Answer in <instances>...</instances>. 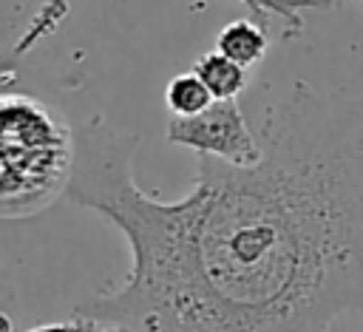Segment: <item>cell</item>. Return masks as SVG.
Here are the masks:
<instances>
[{"label": "cell", "instance_id": "cell-1", "mask_svg": "<svg viewBox=\"0 0 363 332\" xmlns=\"http://www.w3.org/2000/svg\"><path fill=\"white\" fill-rule=\"evenodd\" d=\"M252 165L199 156L187 196L133 179L136 136L94 116L74 131L65 193L111 221L130 272L74 315L128 332H332L363 301V125L357 99L295 82L261 119Z\"/></svg>", "mask_w": 363, "mask_h": 332}, {"label": "cell", "instance_id": "cell-2", "mask_svg": "<svg viewBox=\"0 0 363 332\" xmlns=\"http://www.w3.org/2000/svg\"><path fill=\"white\" fill-rule=\"evenodd\" d=\"M74 128L48 102L0 91V218H28L54 204L71 179Z\"/></svg>", "mask_w": 363, "mask_h": 332}, {"label": "cell", "instance_id": "cell-3", "mask_svg": "<svg viewBox=\"0 0 363 332\" xmlns=\"http://www.w3.org/2000/svg\"><path fill=\"white\" fill-rule=\"evenodd\" d=\"M167 142L238 167L252 165L261 156L258 136L241 114L238 99H213L199 114L170 116Z\"/></svg>", "mask_w": 363, "mask_h": 332}, {"label": "cell", "instance_id": "cell-4", "mask_svg": "<svg viewBox=\"0 0 363 332\" xmlns=\"http://www.w3.org/2000/svg\"><path fill=\"white\" fill-rule=\"evenodd\" d=\"M267 48H269V37H267V28H261L255 20L250 17H241V20H233L227 23L218 37H216V51L227 60H233L235 65L252 71L255 65L264 62L267 57Z\"/></svg>", "mask_w": 363, "mask_h": 332}, {"label": "cell", "instance_id": "cell-5", "mask_svg": "<svg viewBox=\"0 0 363 332\" xmlns=\"http://www.w3.org/2000/svg\"><path fill=\"white\" fill-rule=\"evenodd\" d=\"M250 9V20H255L261 28H269L272 20L284 26L281 40H292L303 31V11H320L332 9L335 0H238Z\"/></svg>", "mask_w": 363, "mask_h": 332}, {"label": "cell", "instance_id": "cell-6", "mask_svg": "<svg viewBox=\"0 0 363 332\" xmlns=\"http://www.w3.org/2000/svg\"><path fill=\"white\" fill-rule=\"evenodd\" d=\"M190 71L201 79V85L207 88V94H210L213 99H238V94H241V91L247 88V82H250V71L241 68V65H235L233 60L221 57L218 51L201 54V57L193 62Z\"/></svg>", "mask_w": 363, "mask_h": 332}, {"label": "cell", "instance_id": "cell-7", "mask_svg": "<svg viewBox=\"0 0 363 332\" xmlns=\"http://www.w3.org/2000/svg\"><path fill=\"white\" fill-rule=\"evenodd\" d=\"M68 11H71V0H45V3L37 9V14L31 17V23L26 26V31L17 37L11 54H14V57H23V54H28L31 48H37L45 37H51V34L62 26V20L68 17Z\"/></svg>", "mask_w": 363, "mask_h": 332}, {"label": "cell", "instance_id": "cell-8", "mask_svg": "<svg viewBox=\"0 0 363 332\" xmlns=\"http://www.w3.org/2000/svg\"><path fill=\"white\" fill-rule=\"evenodd\" d=\"M213 102V96L207 94V88L201 85V79L193 71L176 74L167 88H164V105L173 116H190L199 114L201 108H207Z\"/></svg>", "mask_w": 363, "mask_h": 332}, {"label": "cell", "instance_id": "cell-9", "mask_svg": "<svg viewBox=\"0 0 363 332\" xmlns=\"http://www.w3.org/2000/svg\"><path fill=\"white\" fill-rule=\"evenodd\" d=\"M99 323H94L91 318H82V315H74L71 321H60V323H43V326H34L28 332H96Z\"/></svg>", "mask_w": 363, "mask_h": 332}, {"label": "cell", "instance_id": "cell-10", "mask_svg": "<svg viewBox=\"0 0 363 332\" xmlns=\"http://www.w3.org/2000/svg\"><path fill=\"white\" fill-rule=\"evenodd\" d=\"M96 332H128V329H122V326H105V329H96Z\"/></svg>", "mask_w": 363, "mask_h": 332}]
</instances>
